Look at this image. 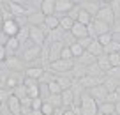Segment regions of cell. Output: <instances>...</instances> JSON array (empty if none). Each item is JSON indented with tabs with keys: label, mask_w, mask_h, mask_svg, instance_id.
I'll use <instances>...</instances> for the list:
<instances>
[{
	"label": "cell",
	"mask_w": 120,
	"mask_h": 115,
	"mask_svg": "<svg viewBox=\"0 0 120 115\" xmlns=\"http://www.w3.org/2000/svg\"><path fill=\"white\" fill-rule=\"evenodd\" d=\"M41 111H42V113H44V115H53V113H55V111H56V108L53 106L51 103H48V101H44V104H42Z\"/></svg>",
	"instance_id": "8d00e7d4"
},
{
	"label": "cell",
	"mask_w": 120,
	"mask_h": 115,
	"mask_svg": "<svg viewBox=\"0 0 120 115\" xmlns=\"http://www.w3.org/2000/svg\"><path fill=\"white\" fill-rule=\"evenodd\" d=\"M115 106H116V115H120V101H118V103H115Z\"/></svg>",
	"instance_id": "ee69618b"
},
{
	"label": "cell",
	"mask_w": 120,
	"mask_h": 115,
	"mask_svg": "<svg viewBox=\"0 0 120 115\" xmlns=\"http://www.w3.org/2000/svg\"><path fill=\"white\" fill-rule=\"evenodd\" d=\"M86 52H90L94 57H99V55H102V53H104V46H102L101 43L97 41V39H94V41H92V44L88 46V50H86Z\"/></svg>",
	"instance_id": "44dd1931"
},
{
	"label": "cell",
	"mask_w": 120,
	"mask_h": 115,
	"mask_svg": "<svg viewBox=\"0 0 120 115\" xmlns=\"http://www.w3.org/2000/svg\"><path fill=\"white\" fill-rule=\"evenodd\" d=\"M2 66H4V67H9V69H19L23 64H21V60H19L18 57L11 55V57H7V60H5V62H2Z\"/></svg>",
	"instance_id": "7402d4cb"
},
{
	"label": "cell",
	"mask_w": 120,
	"mask_h": 115,
	"mask_svg": "<svg viewBox=\"0 0 120 115\" xmlns=\"http://www.w3.org/2000/svg\"><path fill=\"white\" fill-rule=\"evenodd\" d=\"M7 110L11 111L12 115H21V99L19 97H16L14 94L11 92V97L7 99Z\"/></svg>",
	"instance_id": "30bf717a"
},
{
	"label": "cell",
	"mask_w": 120,
	"mask_h": 115,
	"mask_svg": "<svg viewBox=\"0 0 120 115\" xmlns=\"http://www.w3.org/2000/svg\"><path fill=\"white\" fill-rule=\"evenodd\" d=\"M49 69H53L58 74H65V73L74 69V60L72 59H58V60L49 64Z\"/></svg>",
	"instance_id": "7a4b0ae2"
},
{
	"label": "cell",
	"mask_w": 120,
	"mask_h": 115,
	"mask_svg": "<svg viewBox=\"0 0 120 115\" xmlns=\"http://www.w3.org/2000/svg\"><path fill=\"white\" fill-rule=\"evenodd\" d=\"M46 87H48V92H49V94H62V92H64V89L60 87V83L56 82L55 78H53V80H49Z\"/></svg>",
	"instance_id": "4316f807"
},
{
	"label": "cell",
	"mask_w": 120,
	"mask_h": 115,
	"mask_svg": "<svg viewBox=\"0 0 120 115\" xmlns=\"http://www.w3.org/2000/svg\"><path fill=\"white\" fill-rule=\"evenodd\" d=\"M42 104H44L42 97H35V99H32V110H41Z\"/></svg>",
	"instance_id": "f35d334b"
},
{
	"label": "cell",
	"mask_w": 120,
	"mask_h": 115,
	"mask_svg": "<svg viewBox=\"0 0 120 115\" xmlns=\"http://www.w3.org/2000/svg\"><path fill=\"white\" fill-rule=\"evenodd\" d=\"M44 25L48 27L49 30H56V28H60V18H58L56 14H53V16H46Z\"/></svg>",
	"instance_id": "603a6c76"
},
{
	"label": "cell",
	"mask_w": 120,
	"mask_h": 115,
	"mask_svg": "<svg viewBox=\"0 0 120 115\" xmlns=\"http://www.w3.org/2000/svg\"><path fill=\"white\" fill-rule=\"evenodd\" d=\"M46 101H48V103H51L55 108L64 106V104H62V94H51V96L46 97Z\"/></svg>",
	"instance_id": "4dcf8cb0"
},
{
	"label": "cell",
	"mask_w": 120,
	"mask_h": 115,
	"mask_svg": "<svg viewBox=\"0 0 120 115\" xmlns=\"http://www.w3.org/2000/svg\"><path fill=\"white\" fill-rule=\"evenodd\" d=\"M79 104L83 108V115H99V104L88 92H85L79 99Z\"/></svg>",
	"instance_id": "6da1fadb"
},
{
	"label": "cell",
	"mask_w": 120,
	"mask_h": 115,
	"mask_svg": "<svg viewBox=\"0 0 120 115\" xmlns=\"http://www.w3.org/2000/svg\"><path fill=\"white\" fill-rule=\"evenodd\" d=\"M9 11L18 18V16H25V14H30V11L26 7H23V4H18V2H9Z\"/></svg>",
	"instance_id": "2e32d148"
},
{
	"label": "cell",
	"mask_w": 120,
	"mask_h": 115,
	"mask_svg": "<svg viewBox=\"0 0 120 115\" xmlns=\"http://www.w3.org/2000/svg\"><path fill=\"white\" fill-rule=\"evenodd\" d=\"M76 21H79V23H83V25L88 27L90 23L94 21V16L90 14L88 11H85V9L81 7V9H79V14H78V20H76Z\"/></svg>",
	"instance_id": "ffe728a7"
},
{
	"label": "cell",
	"mask_w": 120,
	"mask_h": 115,
	"mask_svg": "<svg viewBox=\"0 0 120 115\" xmlns=\"http://www.w3.org/2000/svg\"><path fill=\"white\" fill-rule=\"evenodd\" d=\"M60 59H74V55H72V52H71V46H64Z\"/></svg>",
	"instance_id": "74e56055"
},
{
	"label": "cell",
	"mask_w": 120,
	"mask_h": 115,
	"mask_svg": "<svg viewBox=\"0 0 120 115\" xmlns=\"http://www.w3.org/2000/svg\"><path fill=\"white\" fill-rule=\"evenodd\" d=\"M12 94H14L16 97H19V99L26 97L28 94H26V87H25V83H19L18 87H14V89H12Z\"/></svg>",
	"instance_id": "1f68e13d"
},
{
	"label": "cell",
	"mask_w": 120,
	"mask_h": 115,
	"mask_svg": "<svg viewBox=\"0 0 120 115\" xmlns=\"http://www.w3.org/2000/svg\"><path fill=\"white\" fill-rule=\"evenodd\" d=\"M5 46H7L9 57H11V55H14V52L19 48V46H21V43H19L18 37H9V41H7V44H5Z\"/></svg>",
	"instance_id": "d4e9b609"
},
{
	"label": "cell",
	"mask_w": 120,
	"mask_h": 115,
	"mask_svg": "<svg viewBox=\"0 0 120 115\" xmlns=\"http://www.w3.org/2000/svg\"><path fill=\"white\" fill-rule=\"evenodd\" d=\"M99 115H101V113H99ZM113 115H116V113H113Z\"/></svg>",
	"instance_id": "bcb514c9"
},
{
	"label": "cell",
	"mask_w": 120,
	"mask_h": 115,
	"mask_svg": "<svg viewBox=\"0 0 120 115\" xmlns=\"http://www.w3.org/2000/svg\"><path fill=\"white\" fill-rule=\"evenodd\" d=\"M92 41H94L92 37H83V39H78V43H79V44H81L85 50H88V46L92 44Z\"/></svg>",
	"instance_id": "ab89813d"
},
{
	"label": "cell",
	"mask_w": 120,
	"mask_h": 115,
	"mask_svg": "<svg viewBox=\"0 0 120 115\" xmlns=\"http://www.w3.org/2000/svg\"><path fill=\"white\" fill-rule=\"evenodd\" d=\"M69 34L74 37L76 41H78V39H83V37H90V36H88V27L83 25V23H79V21L74 23V27H72V30H71Z\"/></svg>",
	"instance_id": "9c48e42d"
},
{
	"label": "cell",
	"mask_w": 120,
	"mask_h": 115,
	"mask_svg": "<svg viewBox=\"0 0 120 115\" xmlns=\"http://www.w3.org/2000/svg\"><path fill=\"white\" fill-rule=\"evenodd\" d=\"M92 25H94V28H95V34H97V37H99V36H102V34L111 32V25H108V23L101 21V20H97V18H94Z\"/></svg>",
	"instance_id": "9a60e30c"
},
{
	"label": "cell",
	"mask_w": 120,
	"mask_h": 115,
	"mask_svg": "<svg viewBox=\"0 0 120 115\" xmlns=\"http://www.w3.org/2000/svg\"><path fill=\"white\" fill-rule=\"evenodd\" d=\"M118 85H120V83L116 82L115 78H106V80H104V87L109 90V92H115V90H118V89H120Z\"/></svg>",
	"instance_id": "d6a6232c"
},
{
	"label": "cell",
	"mask_w": 120,
	"mask_h": 115,
	"mask_svg": "<svg viewBox=\"0 0 120 115\" xmlns=\"http://www.w3.org/2000/svg\"><path fill=\"white\" fill-rule=\"evenodd\" d=\"M46 39V32L42 30V27L37 25H30V41L34 43L35 46H42Z\"/></svg>",
	"instance_id": "5b68a950"
},
{
	"label": "cell",
	"mask_w": 120,
	"mask_h": 115,
	"mask_svg": "<svg viewBox=\"0 0 120 115\" xmlns=\"http://www.w3.org/2000/svg\"><path fill=\"white\" fill-rule=\"evenodd\" d=\"M41 50H42V46H30L28 50H26L25 53H23V60L25 62H32V60H37L39 57H41Z\"/></svg>",
	"instance_id": "4fadbf2b"
},
{
	"label": "cell",
	"mask_w": 120,
	"mask_h": 115,
	"mask_svg": "<svg viewBox=\"0 0 120 115\" xmlns=\"http://www.w3.org/2000/svg\"><path fill=\"white\" fill-rule=\"evenodd\" d=\"M99 113H101V115H113V113H116L115 103H109V101L101 103V104H99Z\"/></svg>",
	"instance_id": "e0dca14e"
},
{
	"label": "cell",
	"mask_w": 120,
	"mask_h": 115,
	"mask_svg": "<svg viewBox=\"0 0 120 115\" xmlns=\"http://www.w3.org/2000/svg\"><path fill=\"white\" fill-rule=\"evenodd\" d=\"M113 0H99V4H111Z\"/></svg>",
	"instance_id": "f6af8a7d"
},
{
	"label": "cell",
	"mask_w": 120,
	"mask_h": 115,
	"mask_svg": "<svg viewBox=\"0 0 120 115\" xmlns=\"http://www.w3.org/2000/svg\"><path fill=\"white\" fill-rule=\"evenodd\" d=\"M25 78H34V80H42L44 78V69L39 66L34 67H26L25 69Z\"/></svg>",
	"instance_id": "5bb4252c"
},
{
	"label": "cell",
	"mask_w": 120,
	"mask_h": 115,
	"mask_svg": "<svg viewBox=\"0 0 120 115\" xmlns=\"http://www.w3.org/2000/svg\"><path fill=\"white\" fill-rule=\"evenodd\" d=\"M67 46H71V52H72V55H74V59H79V57H81L83 53L86 52V50L83 48V46L79 44L78 41H76V43H72V44H67Z\"/></svg>",
	"instance_id": "f1b7e54d"
},
{
	"label": "cell",
	"mask_w": 120,
	"mask_h": 115,
	"mask_svg": "<svg viewBox=\"0 0 120 115\" xmlns=\"http://www.w3.org/2000/svg\"><path fill=\"white\" fill-rule=\"evenodd\" d=\"M109 5H111V9H113V12H115V16H120V0H113Z\"/></svg>",
	"instance_id": "60d3db41"
},
{
	"label": "cell",
	"mask_w": 120,
	"mask_h": 115,
	"mask_svg": "<svg viewBox=\"0 0 120 115\" xmlns=\"http://www.w3.org/2000/svg\"><path fill=\"white\" fill-rule=\"evenodd\" d=\"M18 39H19L21 44H25V43L30 39V25L21 27V30H19V34H18Z\"/></svg>",
	"instance_id": "83f0119b"
},
{
	"label": "cell",
	"mask_w": 120,
	"mask_h": 115,
	"mask_svg": "<svg viewBox=\"0 0 120 115\" xmlns=\"http://www.w3.org/2000/svg\"><path fill=\"white\" fill-rule=\"evenodd\" d=\"M97 41H99V43H101V44L106 48V46H109V44L113 43V34H111V32L102 34V36H99V37H97Z\"/></svg>",
	"instance_id": "836d02e7"
},
{
	"label": "cell",
	"mask_w": 120,
	"mask_h": 115,
	"mask_svg": "<svg viewBox=\"0 0 120 115\" xmlns=\"http://www.w3.org/2000/svg\"><path fill=\"white\" fill-rule=\"evenodd\" d=\"M55 80L60 83V87H62L64 90L71 89V87H72V82H74V80H71V78H65V76H58V78H55Z\"/></svg>",
	"instance_id": "d590c367"
},
{
	"label": "cell",
	"mask_w": 120,
	"mask_h": 115,
	"mask_svg": "<svg viewBox=\"0 0 120 115\" xmlns=\"http://www.w3.org/2000/svg\"><path fill=\"white\" fill-rule=\"evenodd\" d=\"M95 62H97V66L101 67L104 73H108V71H111V69H113L111 64H109V57H108V53H102V55H99Z\"/></svg>",
	"instance_id": "ac0fdd59"
},
{
	"label": "cell",
	"mask_w": 120,
	"mask_h": 115,
	"mask_svg": "<svg viewBox=\"0 0 120 115\" xmlns=\"http://www.w3.org/2000/svg\"><path fill=\"white\" fill-rule=\"evenodd\" d=\"M19 30H21V27H19V23L16 21V20L5 21L4 25H2V32H4V34H7L9 37H18Z\"/></svg>",
	"instance_id": "ba28073f"
},
{
	"label": "cell",
	"mask_w": 120,
	"mask_h": 115,
	"mask_svg": "<svg viewBox=\"0 0 120 115\" xmlns=\"http://www.w3.org/2000/svg\"><path fill=\"white\" fill-rule=\"evenodd\" d=\"M74 0H56V14H65L74 9Z\"/></svg>",
	"instance_id": "7c38bea8"
},
{
	"label": "cell",
	"mask_w": 120,
	"mask_h": 115,
	"mask_svg": "<svg viewBox=\"0 0 120 115\" xmlns=\"http://www.w3.org/2000/svg\"><path fill=\"white\" fill-rule=\"evenodd\" d=\"M108 57H109V64H111V67H113V69L120 67V53H118V52L108 53Z\"/></svg>",
	"instance_id": "e575fe53"
},
{
	"label": "cell",
	"mask_w": 120,
	"mask_h": 115,
	"mask_svg": "<svg viewBox=\"0 0 120 115\" xmlns=\"http://www.w3.org/2000/svg\"><path fill=\"white\" fill-rule=\"evenodd\" d=\"M104 76H83V78H79V83H81L83 87H85L86 90L88 89H92V87H97V85H102L104 83Z\"/></svg>",
	"instance_id": "52a82bcc"
},
{
	"label": "cell",
	"mask_w": 120,
	"mask_h": 115,
	"mask_svg": "<svg viewBox=\"0 0 120 115\" xmlns=\"http://www.w3.org/2000/svg\"><path fill=\"white\" fill-rule=\"evenodd\" d=\"M95 18L101 20V21H104V23H108V25H113L115 20H116V16H115V12H113V9H111L109 4H101V7H99Z\"/></svg>",
	"instance_id": "3957f363"
},
{
	"label": "cell",
	"mask_w": 120,
	"mask_h": 115,
	"mask_svg": "<svg viewBox=\"0 0 120 115\" xmlns=\"http://www.w3.org/2000/svg\"><path fill=\"white\" fill-rule=\"evenodd\" d=\"M41 12L44 16L56 14V0H41Z\"/></svg>",
	"instance_id": "8fae6325"
},
{
	"label": "cell",
	"mask_w": 120,
	"mask_h": 115,
	"mask_svg": "<svg viewBox=\"0 0 120 115\" xmlns=\"http://www.w3.org/2000/svg\"><path fill=\"white\" fill-rule=\"evenodd\" d=\"M86 92L90 94V96L94 97L97 103H104L106 99H108V94H109V90L104 87V83L102 85H97V87H92V89H88Z\"/></svg>",
	"instance_id": "8992f818"
},
{
	"label": "cell",
	"mask_w": 120,
	"mask_h": 115,
	"mask_svg": "<svg viewBox=\"0 0 120 115\" xmlns=\"http://www.w3.org/2000/svg\"><path fill=\"white\" fill-rule=\"evenodd\" d=\"M30 115H44V113H42L41 110H32V111H30Z\"/></svg>",
	"instance_id": "7bdbcfd3"
},
{
	"label": "cell",
	"mask_w": 120,
	"mask_h": 115,
	"mask_svg": "<svg viewBox=\"0 0 120 115\" xmlns=\"http://www.w3.org/2000/svg\"><path fill=\"white\" fill-rule=\"evenodd\" d=\"M9 97H11V94H9V92H5V90L4 89H2V92H0V99H2V103H7V99H9Z\"/></svg>",
	"instance_id": "b9f144b4"
},
{
	"label": "cell",
	"mask_w": 120,
	"mask_h": 115,
	"mask_svg": "<svg viewBox=\"0 0 120 115\" xmlns=\"http://www.w3.org/2000/svg\"><path fill=\"white\" fill-rule=\"evenodd\" d=\"M102 73H104V71L97 66V62L86 67V74H88V76H102Z\"/></svg>",
	"instance_id": "f546056e"
},
{
	"label": "cell",
	"mask_w": 120,
	"mask_h": 115,
	"mask_svg": "<svg viewBox=\"0 0 120 115\" xmlns=\"http://www.w3.org/2000/svg\"><path fill=\"white\" fill-rule=\"evenodd\" d=\"M76 103V96L74 92H72V89H67L62 92V104L64 106H72V104Z\"/></svg>",
	"instance_id": "d6986e66"
},
{
	"label": "cell",
	"mask_w": 120,
	"mask_h": 115,
	"mask_svg": "<svg viewBox=\"0 0 120 115\" xmlns=\"http://www.w3.org/2000/svg\"><path fill=\"white\" fill-rule=\"evenodd\" d=\"M23 83H25V87H26V94H28V97H32V99L41 97V85H39V80L25 78Z\"/></svg>",
	"instance_id": "277c9868"
},
{
	"label": "cell",
	"mask_w": 120,
	"mask_h": 115,
	"mask_svg": "<svg viewBox=\"0 0 120 115\" xmlns=\"http://www.w3.org/2000/svg\"><path fill=\"white\" fill-rule=\"evenodd\" d=\"M44 20H46V16L42 14V12H39V14H32L28 16V23L30 25H37V27H41V25H44Z\"/></svg>",
	"instance_id": "484cf974"
},
{
	"label": "cell",
	"mask_w": 120,
	"mask_h": 115,
	"mask_svg": "<svg viewBox=\"0 0 120 115\" xmlns=\"http://www.w3.org/2000/svg\"><path fill=\"white\" fill-rule=\"evenodd\" d=\"M74 23H76V20H72L71 16H62V18H60V27H62V30H65V32H71Z\"/></svg>",
	"instance_id": "cb8c5ba5"
}]
</instances>
